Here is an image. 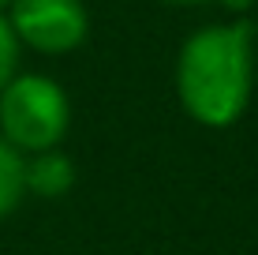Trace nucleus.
<instances>
[{
    "label": "nucleus",
    "instance_id": "0eeeda50",
    "mask_svg": "<svg viewBox=\"0 0 258 255\" xmlns=\"http://www.w3.org/2000/svg\"><path fill=\"white\" fill-rule=\"evenodd\" d=\"M225 12H232V19H243V12H251V4L254 0H217Z\"/></svg>",
    "mask_w": 258,
    "mask_h": 255
},
{
    "label": "nucleus",
    "instance_id": "20e7f679",
    "mask_svg": "<svg viewBox=\"0 0 258 255\" xmlns=\"http://www.w3.org/2000/svg\"><path fill=\"white\" fill-rule=\"evenodd\" d=\"M75 162L60 150H41V154H30L26 158V191L30 195H41V199H60L75 188Z\"/></svg>",
    "mask_w": 258,
    "mask_h": 255
},
{
    "label": "nucleus",
    "instance_id": "f257e3e1",
    "mask_svg": "<svg viewBox=\"0 0 258 255\" xmlns=\"http://www.w3.org/2000/svg\"><path fill=\"white\" fill-rule=\"evenodd\" d=\"M254 23L228 19L183 38L172 68L180 109L202 128H232L254 98Z\"/></svg>",
    "mask_w": 258,
    "mask_h": 255
},
{
    "label": "nucleus",
    "instance_id": "7ed1b4c3",
    "mask_svg": "<svg viewBox=\"0 0 258 255\" xmlns=\"http://www.w3.org/2000/svg\"><path fill=\"white\" fill-rule=\"evenodd\" d=\"M4 15L19 45L41 57H68L90 34V12L83 0H12Z\"/></svg>",
    "mask_w": 258,
    "mask_h": 255
},
{
    "label": "nucleus",
    "instance_id": "1a4fd4ad",
    "mask_svg": "<svg viewBox=\"0 0 258 255\" xmlns=\"http://www.w3.org/2000/svg\"><path fill=\"white\" fill-rule=\"evenodd\" d=\"M8 8H12V0H0V12H8Z\"/></svg>",
    "mask_w": 258,
    "mask_h": 255
},
{
    "label": "nucleus",
    "instance_id": "423d86ee",
    "mask_svg": "<svg viewBox=\"0 0 258 255\" xmlns=\"http://www.w3.org/2000/svg\"><path fill=\"white\" fill-rule=\"evenodd\" d=\"M19 49L23 45H19V38H15L12 23H8V15L0 12V90L19 75Z\"/></svg>",
    "mask_w": 258,
    "mask_h": 255
},
{
    "label": "nucleus",
    "instance_id": "f03ea898",
    "mask_svg": "<svg viewBox=\"0 0 258 255\" xmlns=\"http://www.w3.org/2000/svg\"><path fill=\"white\" fill-rule=\"evenodd\" d=\"M71 128V101L49 75L19 72L0 90V135L19 154L56 150Z\"/></svg>",
    "mask_w": 258,
    "mask_h": 255
},
{
    "label": "nucleus",
    "instance_id": "39448f33",
    "mask_svg": "<svg viewBox=\"0 0 258 255\" xmlns=\"http://www.w3.org/2000/svg\"><path fill=\"white\" fill-rule=\"evenodd\" d=\"M26 195V154H19L0 135V222L15 214Z\"/></svg>",
    "mask_w": 258,
    "mask_h": 255
},
{
    "label": "nucleus",
    "instance_id": "6e6552de",
    "mask_svg": "<svg viewBox=\"0 0 258 255\" xmlns=\"http://www.w3.org/2000/svg\"><path fill=\"white\" fill-rule=\"evenodd\" d=\"M165 4H180V8H195V4H213V0H165Z\"/></svg>",
    "mask_w": 258,
    "mask_h": 255
}]
</instances>
